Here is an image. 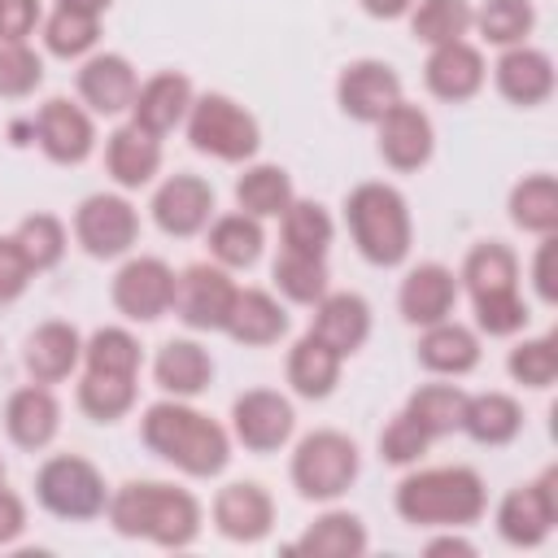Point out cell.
Listing matches in <instances>:
<instances>
[{
  "mask_svg": "<svg viewBox=\"0 0 558 558\" xmlns=\"http://www.w3.org/2000/svg\"><path fill=\"white\" fill-rule=\"evenodd\" d=\"M140 436L144 445L166 458L170 466H179L192 480H214L222 475V466L231 462V436L222 423H214L209 414L174 401H157L144 410L140 418Z\"/></svg>",
  "mask_w": 558,
  "mask_h": 558,
  "instance_id": "cell-1",
  "label": "cell"
},
{
  "mask_svg": "<svg viewBox=\"0 0 558 558\" xmlns=\"http://www.w3.org/2000/svg\"><path fill=\"white\" fill-rule=\"evenodd\" d=\"M109 523L122 536L153 541L161 549H187L201 536V501L187 488L161 480H131L109 493Z\"/></svg>",
  "mask_w": 558,
  "mask_h": 558,
  "instance_id": "cell-2",
  "label": "cell"
},
{
  "mask_svg": "<svg viewBox=\"0 0 558 558\" xmlns=\"http://www.w3.org/2000/svg\"><path fill=\"white\" fill-rule=\"evenodd\" d=\"M397 514L414 527H471L480 523L488 493L471 466H427L397 484Z\"/></svg>",
  "mask_w": 558,
  "mask_h": 558,
  "instance_id": "cell-3",
  "label": "cell"
},
{
  "mask_svg": "<svg viewBox=\"0 0 558 558\" xmlns=\"http://www.w3.org/2000/svg\"><path fill=\"white\" fill-rule=\"evenodd\" d=\"M344 222H349V235H353L357 253L371 266L388 270V266H401L410 257L414 227H410L405 196L392 183H357L344 196Z\"/></svg>",
  "mask_w": 558,
  "mask_h": 558,
  "instance_id": "cell-4",
  "label": "cell"
},
{
  "mask_svg": "<svg viewBox=\"0 0 558 558\" xmlns=\"http://www.w3.org/2000/svg\"><path fill=\"white\" fill-rule=\"evenodd\" d=\"M187 140L196 153H209L218 161H248L262 144V131H257V118L235 105L231 96L222 92H205L192 100L187 109Z\"/></svg>",
  "mask_w": 558,
  "mask_h": 558,
  "instance_id": "cell-5",
  "label": "cell"
},
{
  "mask_svg": "<svg viewBox=\"0 0 558 558\" xmlns=\"http://www.w3.org/2000/svg\"><path fill=\"white\" fill-rule=\"evenodd\" d=\"M357 471H362L357 445L331 427L301 436V445L292 453V484L305 501H336L340 493H349Z\"/></svg>",
  "mask_w": 558,
  "mask_h": 558,
  "instance_id": "cell-6",
  "label": "cell"
},
{
  "mask_svg": "<svg viewBox=\"0 0 558 558\" xmlns=\"http://www.w3.org/2000/svg\"><path fill=\"white\" fill-rule=\"evenodd\" d=\"M35 497H39V506L48 514L70 519V523H87V519L105 514V506H109L105 475L78 453L48 458L39 466V475H35Z\"/></svg>",
  "mask_w": 558,
  "mask_h": 558,
  "instance_id": "cell-7",
  "label": "cell"
},
{
  "mask_svg": "<svg viewBox=\"0 0 558 558\" xmlns=\"http://www.w3.org/2000/svg\"><path fill=\"white\" fill-rule=\"evenodd\" d=\"M558 523V466L541 471V480L519 484L497 506V532L506 545L536 549Z\"/></svg>",
  "mask_w": 558,
  "mask_h": 558,
  "instance_id": "cell-8",
  "label": "cell"
},
{
  "mask_svg": "<svg viewBox=\"0 0 558 558\" xmlns=\"http://www.w3.org/2000/svg\"><path fill=\"white\" fill-rule=\"evenodd\" d=\"M74 235L83 244V253L92 257H122L135 248L140 240V214L126 196L113 192H96L74 209Z\"/></svg>",
  "mask_w": 558,
  "mask_h": 558,
  "instance_id": "cell-9",
  "label": "cell"
},
{
  "mask_svg": "<svg viewBox=\"0 0 558 558\" xmlns=\"http://www.w3.org/2000/svg\"><path fill=\"white\" fill-rule=\"evenodd\" d=\"M235 283L222 266H209V262H196L187 266L183 275H174V314L192 327V331H222L227 327V314L235 305Z\"/></svg>",
  "mask_w": 558,
  "mask_h": 558,
  "instance_id": "cell-10",
  "label": "cell"
},
{
  "mask_svg": "<svg viewBox=\"0 0 558 558\" xmlns=\"http://www.w3.org/2000/svg\"><path fill=\"white\" fill-rule=\"evenodd\" d=\"M296 432V410L288 397L270 392V388H253L244 397H235L231 405V436L248 449V453H275L292 440Z\"/></svg>",
  "mask_w": 558,
  "mask_h": 558,
  "instance_id": "cell-11",
  "label": "cell"
},
{
  "mask_svg": "<svg viewBox=\"0 0 558 558\" xmlns=\"http://www.w3.org/2000/svg\"><path fill=\"white\" fill-rule=\"evenodd\" d=\"M397 100H405L401 96V74L388 61L362 57V61H349L336 78V105L353 122H379Z\"/></svg>",
  "mask_w": 558,
  "mask_h": 558,
  "instance_id": "cell-12",
  "label": "cell"
},
{
  "mask_svg": "<svg viewBox=\"0 0 558 558\" xmlns=\"http://www.w3.org/2000/svg\"><path fill=\"white\" fill-rule=\"evenodd\" d=\"M35 144H39L44 157L57 161V166H78V161H87L92 148H96L92 113L78 109L74 100H65V96L44 100L39 113H35Z\"/></svg>",
  "mask_w": 558,
  "mask_h": 558,
  "instance_id": "cell-13",
  "label": "cell"
},
{
  "mask_svg": "<svg viewBox=\"0 0 558 558\" xmlns=\"http://www.w3.org/2000/svg\"><path fill=\"white\" fill-rule=\"evenodd\" d=\"M113 305L135 323H153V318L170 314V305H174V270L161 257H131L113 275Z\"/></svg>",
  "mask_w": 558,
  "mask_h": 558,
  "instance_id": "cell-14",
  "label": "cell"
},
{
  "mask_svg": "<svg viewBox=\"0 0 558 558\" xmlns=\"http://www.w3.org/2000/svg\"><path fill=\"white\" fill-rule=\"evenodd\" d=\"M375 126H379V157H384L392 170L410 174V170H423V166L432 161V153H436V131H432V118H427L418 105L397 100Z\"/></svg>",
  "mask_w": 558,
  "mask_h": 558,
  "instance_id": "cell-15",
  "label": "cell"
},
{
  "mask_svg": "<svg viewBox=\"0 0 558 558\" xmlns=\"http://www.w3.org/2000/svg\"><path fill=\"white\" fill-rule=\"evenodd\" d=\"M209 218H214V187L201 174H170L153 192V222L174 240L201 235Z\"/></svg>",
  "mask_w": 558,
  "mask_h": 558,
  "instance_id": "cell-16",
  "label": "cell"
},
{
  "mask_svg": "<svg viewBox=\"0 0 558 558\" xmlns=\"http://www.w3.org/2000/svg\"><path fill=\"white\" fill-rule=\"evenodd\" d=\"M275 523V501L262 484L235 480L214 497V527L235 545H257Z\"/></svg>",
  "mask_w": 558,
  "mask_h": 558,
  "instance_id": "cell-17",
  "label": "cell"
},
{
  "mask_svg": "<svg viewBox=\"0 0 558 558\" xmlns=\"http://www.w3.org/2000/svg\"><path fill=\"white\" fill-rule=\"evenodd\" d=\"M484 74H488V70H484V57H480V48L466 44V39L436 44L432 57H427V65H423L427 92L440 96V100H449V105L471 100V96L484 87Z\"/></svg>",
  "mask_w": 558,
  "mask_h": 558,
  "instance_id": "cell-18",
  "label": "cell"
},
{
  "mask_svg": "<svg viewBox=\"0 0 558 558\" xmlns=\"http://www.w3.org/2000/svg\"><path fill=\"white\" fill-rule=\"evenodd\" d=\"M135 87H140L135 65L122 52H96L78 70V96H83V105L92 113H105V118L126 113L131 100H135Z\"/></svg>",
  "mask_w": 558,
  "mask_h": 558,
  "instance_id": "cell-19",
  "label": "cell"
},
{
  "mask_svg": "<svg viewBox=\"0 0 558 558\" xmlns=\"http://www.w3.org/2000/svg\"><path fill=\"white\" fill-rule=\"evenodd\" d=\"M192 100H196L192 96V78L179 74V70H161V74H153L148 83L135 87L131 122L144 126V131H153V135H170L187 118Z\"/></svg>",
  "mask_w": 558,
  "mask_h": 558,
  "instance_id": "cell-20",
  "label": "cell"
},
{
  "mask_svg": "<svg viewBox=\"0 0 558 558\" xmlns=\"http://www.w3.org/2000/svg\"><path fill=\"white\" fill-rule=\"evenodd\" d=\"M453 301H458V275L449 266H440V262L414 266L401 279V292H397L401 318L414 323V327H432V323L449 318L453 314Z\"/></svg>",
  "mask_w": 558,
  "mask_h": 558,
  "instance_id": "cell-21",
  "label": "cell"
},
{
  "mask_svg": "<svg viewBox=\"0 0 558 558\" xmlns=\"http://www.w3.org/2000/svg\"><path fill=\"white\" fill-rule=\"evenodd\" d=\"M310 336L323 340L327 349H336L340 357L357 353L371 336V305L357 292H327L314 301V318H310Z\"/></svg>",
  "mask_w": 558,
  "mask_h": 558,
  "instance_id": "cell-22",
  "label": "cell"
},
{
  "mask_svg": "<svg viewBox=\"0 0 558 558\" xmlns=\"http://www.w3.org/2000/svg\"><path fill=\"white\" fill-rule=\"evenodd\" d=\"M57 427H61V405L48 392V384H26V388H17L9 397V405H4V432H9V440L17 449H26V453L48 449L52 436H57Z\"/></svg>",
  "mask_w": 558,
  "mask_h": 558,
  "instance_id": "cell-23",
  "label": "cell"
},
{
  "mask_svg": "<svg viewBox=\"0 0 558 558\" xmlns=\"http://www.w3.org/2000/svg\"><path fill=\"white\" fill-rule=\"evenodd\" d=\"M493 78H497V92L519 109H532V105L554 96V61L541 48H527V44L506 48Z\"/></svg>",
  "mask_w": 558,
  "mask_h": 558,
  "instance_id": "cell-24",
  "label": "cell"
},
{
  "mask_svg": "<svg viewBox=\"0 0 558 558\" xmlns=\"http://www.w3.org/2000/svg\"><path fill=\"white\" fill-rule=\"evenodd\" d=\"M105 170L113 174L118 187L153 183V174L161 170V135H153V131L135 126V122H122L105 140Z\"/></svg>",
  "mask_w": 558,
  "mask_h": 558,
  "instance_id": "cell-25",
  "label": "cell"
},
{
  "mask_svg": "<svg viewBox=\"0 0 558 558\" xmlns=\"http://www.w3.org/2000/svg\"><path fill=\"white\" fill-rule=\"evenodd\" d=\"M22 362L35 384H61L83 362V336L70 323H44L26 336Z\"/></svg>",
  "mask_w": 558,
  "mask_h": 558,
  "instance_id": "cell-26",
  "label": "cell"
},
{
  "mask_svg": "<svg viewBox=\"0 0 558 558\" xmlns=\"http://www.w3.org/2000/svg\"><path fill=\"white\" fill-rule=\"evenodd\" d=\"M222 331H227L235 344L262 349V344H275V340L288 331V310H283L270 292H262V288H240Z\"/></svg>",
  "mask_w": 558,
  "mask_h": 558,
  "instance_id": "cell-27",
  "label": "cell"
},
{
  "mask_svg": "<svg viewBox=\"0 0 558 558\" xmlns=\"http://www.w3.org/2000/svg\"><path fill=\"white\" fill-rule=\"evenodd\" d=\"M418 362L432 371V375H466L480 366V336L462 323H432L423 327L418 336Z\"/></svg>",
  "mask_w": 558,
  "mask_h": 558,
  "instance_id": "cell-28",
  "label": "cell"
},
{
  "mask_svg": "<svg viewBox=\"0 0 558 558\" xmlns=\"http://www.w3.org/2000/svg\"><path fill=\"white\" fill-rule=\"evenodd\" d=\"M153 379H157L161 392H170L179 401L183 397H196L214 379V357L196 340H166L161 353H157V362H153Z\"/></svg>",
  "mask_w": 558,
  "mask_h": 558,
  "instance_id": "cell-29",
  "label": "cell"
},
{
  "mask_svg": "<svg viewBox=\"0 0 558 558\" xmlns=\"http://www.w3.org/2000/svg\"><path fill=\"white\" fill-rule=\"evenodd\" d=\"M340 353L336 349H327L323 340H314L310 331L292 344V353H288V384H292V392L296 397H305V401H323V397H331V388L340 384Z\"/></svg>",
  "mask_w": 558,
  "mask_h": 558,
  "instance_id": "cell-30",
  "label": "cell"
},
{
  "mask_svg": "<svg viewBox=\"0 0 558 558\" xmlns=\"http://www.w3.org/2000/svg\"><path fill=\"white\" fill-rule=\"evenodd\" d=\"M462 432L475 440V445H510L519 432H523V410L514 397L506 392H480V397H466V410H462Z\"/></svg>",
  "mask_w": 558,
  "mask_h": 558,
  "instance_id": "cell-31",
  "label": "cell"
},
{
  "mask_svg": "<svg viewBox=\"0 0 558 558\" xmlns=\"http://www.w3.org/2000/svg\"><path fill=\"white\" fill-rule=\"evenodd\" d=\"M209 253L222 270H248L257 257H262V244H266V231H262V218L253 214H222L209 222Z\"/></svg>",
  "mask_w": 558,
  "mask_h": 558,
  "instance_id": "cell-32",
  "label": "cell"
},
{
  "mask_svg": "<svg viewBox=\"0 0 558 558\" xmlns=\"http://www.w3.org/2000/svg\"><path fill=\"white\" fill-rule=\"evenodd\" d=\"M292 554H310V558H362L366 554V527L349 510H327L323 519H314L301 532V541L292 545Z\"/></svg>",
  "mask_w": 558,
  "mask_h": 558,
  "instance_id": "cell-33",
  "label": "cell"
},
{
  "mask_svg": "<svg viewBox=\"0 0 558 558\" xmlns=\"http://www.w3.org/2000/svg\"><path fill=\"white\" fill-rule=\"evenodd\" d=\"M292 179H288V170L283 166H266V161H257V166H248L240 179H235V205L244 209V214H253V218H279L288 205H292Z\"/></svg>",
  "mask_w": 558,
  "mask_h": 558,
  "instance_id": "cell-34",
  "label": "cell"
},
{
  "mask_svg": "<svg viewBox=\"0 0 558 558\" xmlns=\"http://www.w3.org/2000/svg\"><path fill=\"white\" fill-rule=\"evenodd\" d=\"M510 222L532 235L558 231V179L554 174H527L510 192Z\"/></svg>",
  "mask_w": 558,
  "mask_h": 558,
  "instance_id": "cell-35",
  "label": "cell"
},
{
  "mask_svg": "<svg viewBox=\"0 0 558 558\" xmlns=\"http://www.w3.org/2000/svg\"><path fill=\"white\" fill-rule=\"evenodd\" d=\"M462 283L471 296H488V292H510L519 288V257L501 244V240H484L466 253L462 262Z\"/></svg>",
  "mask_w": 558,
  "mask_h": 558,
  "instance_id": "cell-36",
  "label": "cell"
},
{
  "mask_svg": "<svg viewBox=\"0 0 558 558\" xmlns=\"http://www.w3.org/2000/svg\"><path fill=\"white\" fill-rule=\"evenodd\" d=\"M462 410H466V392L453 388V384H423L410 392L405 401V414L436 440V436H449V432H462Z\"/></svg>",
  "mask_w": 558,
  "mask_h": 558,
  "instance_id": "cell-37",
  "label": "cell"
},
{
  "mask_svg": "<svg viewBox=\"0 0 558 558\" xmlns=\"http://www.w3.org/2000/svg\"><path fill=\"white\" fill-rule=\"evenodd\" d=\"M471 22H475L471 0H414V9H410V31H414V39H423V44H432V48L462 39V35L471 31Z\"/></svg>",
  "mask_w": 558,
  "mask_h": 558,
  "instance_id": "cell-38",
  "label": "cell"
},
{
  "mask_svg": "<svg viewBox=\"0 0 558 558\" xmlns=\"http://www.w3.org/2000/svg\"><path fill=\"white\" fill-rule=\"evenodd\" d=\"M270 275H275V288H279L292 305H314L318 296H327V262L314 257V253L279 248Z\"/></svg>",
  "mask_w": 558,
  "mask_h": 558,
  "instance_id": "cell-39",
  "label": "cell"
},
{
  "mask_svg": "<svg viewBox=\"0 0 558 558\" xmlns=\"http://www.w3.org/2000/svg\"><path fill=\"white\" fill-rule=\"evenodd\" d=\"M140 362H144L140 340L126 327H100V331H92V340H83V366L96 371V375H126V379H135Z\"/></svg>",
  "mask_w": 558,
  "mask_h": 558,
  "instance_id": "cell-40",
  "label": "cell"
},
{
  "mask_svg": "<svg viewBox=\"0 0 558 558\" xmlns=\"http://www.w3.org/2000/svg\"><path fill=\"white\" fill-rule=\"evenodd\" d=\"M279 218H283V248L327 257L331 235H336V222H331V214H327L318 201H296V196H292V205H288Z\"/></svg>",
  "mask_w": 558,
  "mask_h": 558,
  "instance_id": "cell-41",
  "label": "cell"
},
{
  "mask_svg": "<svg viewBox=\"0 0 558 558\" xmlns=\"http://www.w3.org/2000/svg\"><path fill=\"white\" fill-rule=\"evenodd\" d=\"M471 26H480V35L488 44L514 48V44H523L532 35L536 9H532V0H484V9H475V22Z\"/></svg>",
  "mask_w": 558,
  "mask_h": 558,
  "instance_id": "cell-42",
  "label": "cell"
},
{
  "mask_svg": "<svg viewBox=\"0 0 558 558\" xmlns=\"http://www.w3.org/2000/svg\"><path fill=\"white\" fill-rule=\"evenodd\" d=\"M135 405V379L126 375H96L87 371L78 384V410L96 423H118Z\"/></svg>",
  "mask_w": 558,
  "mask_h": 558,
  "instance_id": "cell-43",
  "label": "cell"
},
{
  "mask_svg": "<svg viewBox=\"0 0 558 558\" xmlns=\"http://www.w3.org/2000/svg\"><path fill=\"white\" fill-rule=\"evenodd\" d=\"M100 39V17L92 13H74V9H57L48 22H44V48L52 57H65V61H78L96 48Z\"/></svg>",
  "mask_w": 558,
  "mask_h": 558,
  "instance_id": "cell-44",
  "label": "cell"
},
{
  "mask_svg": "<svg viewBox=\"0 0 558 558\" xmlns=\"http://www.w3.org/2000/svg\"><path fill=\"white\" fill-rule=\"evenodd\" d=\"M13 240H17V248L26 253L31 270H52V266L65 257V227H61V218H52V214H31V218H22V227L13 231Z\"/></svg>",
  "mask_w": 558,
  "mask_h": 558,
  "instance_id": "cell-45",
  "label": "cell"
},
{
  "mask_svg": "<svg viewBox=\"0 0 558 558\" xmlns=\"http://www.w3.org/2000/svg\"><path fill=\"white\" fill-rule=\"evenodd\" d=\"M506 371L514 384L523 388H549L558 379V340L554 336H536V340H519L506 357Z\"/></svg>",
  "mask_w": 558,
  "mask_h": 558,
  "instance_id": "cell-46",
  "label": "cell"
},
{
  "mask_svg": "<svg viewBox=\"0 0 558 558\" xmlns=\"http://www.w3.org/2000/svg\"><path fill=\"white\" fill-rule=\"evenodd\" d=\"M44 83V61L26 39L0 44V100H22Z\"/></svg>",
  "mask_w": 558,
  "mask_h": 558,
  "instance_id": "cell-47",
  "label": "cell"
},
{
  "mask_svg": "<svg viewBox=\"0 0 558 558\" xmlns=\"http://www.w3.org/2000/svg\"><path fill=\"white\" fill-rule=\"evenodd\" d=\"M471 305H475V327L484 331V336H514V331H523L527 327V301L519 296V288H510V292H488V296H471Z\"/></svg>",
  "mask_w": 558,
  "mask_h": 558,
  "instance_id": "cell-48",
  "label": "cell"
},
{
  "mask_svg": "<svg viewBox=\"0 0 558 558\" xmlns=\"http://www.w3.org/2000/svg\"><path fill=\"white\" fill-rule=\"evenodd\" d=\"M427 445H432V436H427L405 410L379 432V458L392 462V466H410V462H418V458L427 453Z\"/></svg>",
  "mask_w": 558,
  "mask_h": 558,
  "instance_id": "cell-49",
  "label": "cell"
},
{
  "mask_svg": "<svg viewBox=\"0 0 558 558\" xmlns=\"http://www.w3.org/2000/svg\"><path fill=\"white\" fill-rule=\"evenodd\" d=\"M31 262H26V253L17 248V240L13 235H0V305H13L22 292H26V283H31Z\"/></svg>",
  "mask_w": 558,
  "mask_h": 558,
  "instance_id": "cell-50",
  "label": "cell"
},
{
  "mask_svg": "<svg viewBox=\"0 0 558 558\" xmlns=\"http://www.w3.org/2000/svg\"><path fill=\"white\" fill-rule=\"evenodd\" d=\"M39 22V0H0V44L26 39Z\"/></svg>",
  "mask_w": 558,
  "mask_h": 558,
  "instance_id": "cell-51",
  "label": "cell"
},
{
  "mask_svg": "<svg viewBox=\"0 0 558 558\" xmlns=\"http://www.w3.org/2000/svg\"><path fill=\"white\" fill-rule=\"evenodd\" d=\"M554 253H558V240L554 235H541V248H536V262H532V288L545 305H558V275H554Z\"/></svg>",
  "mask_w": 558,
  "mask_h": 558,
  "instance_id": "cell-52",
  "label": "cell"
},
{
  "mask_svg": "<svg viewBox=\"0 0 558 558\" xmlns=\"http://www.w3.org/2000/svg\"><path fill=\"white\" fill-rule=\"evenodd\" d=\"M22 527H26V506H22V497L0 484V545H13V541L22 536Z\"/></svg>",
  "mask_w": 558,
  "mask_h": 558,
  "instance_id": "cell-53",
  "label": "cell"
},
{
  "mask_svg": "<svg viewBox=\"0 0 558 558\" xmlns=\"http://www.w3.org/2000/svg\"><path fill=\"white\" fill-rule=\"evenodd\" d=\"M371 17H379V22H392V17H405L410 9H414V0H357Z\"/></svg>",
  "mask_w": 558,
  "mask_h": 558,
  "instance_id": "cell-54",
  "label": "cell"
},
{
  "mask_svg": "<svg viewBox=\"0 0 558 558\" xmlns=\"http://www.w3.org/2000/svg\"><path fill=\"white\" fill-rule=\"evenodd\" d=\"M440 554L475 558V545H471V541H462V536H436V541H427V558H440Z\"/></svg>",
  "mask_w": 558,
  "mask_h": 558,
  "instance_id": "cell-55",
  "label": "cell"
},
{
  "mask_svg": "<svg viewBox=\"0 0 558 558\" xmlns=\"http://www.w3.org/2000/svg\"><path fill=\"white\" fill-rule=\"evenodd\" d=\"M109 4L113 0H57V9H74V13H92V17H100Z\"/></svg>",
  "mask_w": 558,
  "mask_h": 558,
  "instance_id": "cell-56",
  "label": "cell"
},
{
  "mask_svg": "<svg viewBox=\"0 0 558 558\" xmlns=\"http://www.w3.org/2000/svg\"><path fill=\"white\" fill-rule=\"evenodd\" d=\"M0 484H4V462H0Z\"/></svg>",
  "mask_w": 558,
  "mask_h": 558,
  "instance_id": "cell-57",
  "label": "cell"
}]
</instances>
